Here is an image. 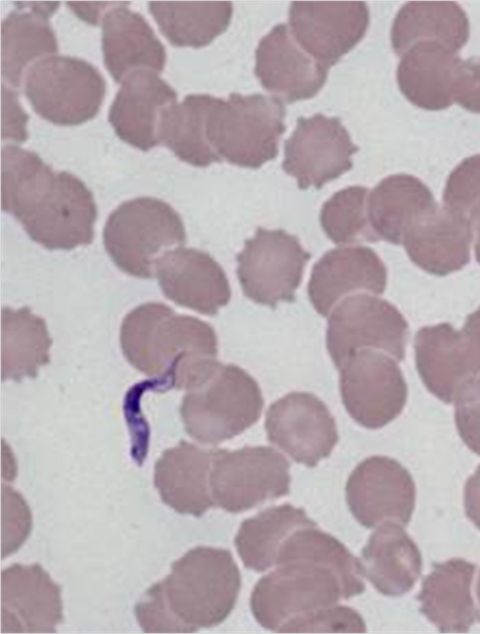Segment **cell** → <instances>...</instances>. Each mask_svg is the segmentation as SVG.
Segmentation results:
<instances>
[{"label": "cell", "mask_w": 480, "mask_h": 634, "mask_svg": "<svg viewBox=\"0 0 480 634\" xmlns=\"http://www.w3.org/2000/svg\"><path fill=\"white\" fill-rule=\"evenodd\" d=\"M1 205L47 249L71 250L93 240L97 208L91 191L75 175L55 172L15 145L1 151Z\"/></svg>", "instance_id": "6da1fadb"}, {"label": "cell", "mask_w": 480, "mask_h": 634, "mask_svg": "<svg viewBox=\"0 0 480 634\" xmlns=\"http://www.w3.org/2000/svg\"><path fill=\"white\" fill-rule=\"evenodd\" d=\"M241 587L230 551L199 546L176 560L169 575L153 585L170 620L172 633L193 632L223 622Z\"/></svg>", "instance_id": "7a4b0ae2"}, {"label": "cell", "mask_w": 480, "mask_h": 634, "mask_svg": "<svg viewBox=\"0 0 480 634\" xmlns=\"http://www.w3.org/2000/svg\"><path fill=\"white\" fill-rule=\"evenodd\" d=\"M120 344L128 362L147 375L168 376L188 361L216 358L218 351L209 324L158 302L142 304L125 316Z\"/></svg>", "instance_id": "3957f363"}, {"label": "cell", "mask_w": 480, "mask_h": 634, "mask_svg": "<svg viewBox=\"0 0 480 634\" xmlns=\"http://www.w3.org/2000/svg\"><path fill=\"white\" fill-rule=\"evenodd\" d=\"M284 118L285 108L276 97L231 93L227 100L214 99L206 137L219 157L256 169L276 157Z\"/></svg>", "instance_id": "277c9868"}, {"label": "cell", "mask_w": 480, "mask_h": 634, "mask_svg": "<svg viewBox=\"0 0 480 634\" xmlns=\"http://www.w3.org/2000/svg\"><path fill=\"white\" fill-rule=\"evenodd\" d=\"M263 404L261 390L247 372L218 362L206 379L187 390L180 414L192 438L217 444L252 426Z\"/></svg>", "instance_id": "5b68a950"}, {"label": "cell", "mask_w": 480, "mask_h": 634, "mask_svg": "<svg viewBox=\"0 0 480 634\" xmlns=\"http://www.w3.org/2000/svg\"><path fill=\"white\" fill-rule=\"evenodd\" d=\"M263 576L250 599L251 611L265 629L279 631L291 620L337 604L344 589L337 571L309 558H291Z\"/></svg>", "instance_id": "8992f818"}, {"label": "cell", "mask_w": 480, "mask_h": 634, "mask_svg": "<svg viewBox=\"0 0 480 634\" xmlns=\"http://www.w3.org/2000/svg\"><path fill=\"white\" fill-rule=\"evenodd\" d=\"M186 241L180 215L168 203L138 197L119 205L108 217L103 243L115 265L138 278H151L156 255Z\"/></svg>", "instance_id": "52a82bcc"}, {"label": "cell", "mask_w": 480, "mask_h": 634, "mask_svg": "<svg viewBox=\"0 0 480 634\" xmlns=\"http://www.w3.org/2000/svg\"><path fill=\"white\" fill-rule=\"evenodd\" d=\"M25 94L43 119L62 126L79 125L99 111L105 81L90 63L69 56H50L31 65Z\"/></svg>", "instance_id": "ba28073f"}, {"label": "cell", "mask_w": 480, "mask_h": 634, "mask_svg": "<svg viewBox=\"0 0 480 634\" xmlns=\"http://www.w3.org/2000/svg\"><path fill=\"white\" fill-rule=\"evenodd\" d=\"M290 464L275 449L212 450L209 487L214 504L239 513L290 491Z\"/></svg>", "instance_id": "9c48e42d"}, {"label": "cell", "mask_w": 480, "mask_h": 634, "mask_svg": "<svg viewBox=\"0 0 480 634\" xmlns=\"http://www.w3.org/2000/svg\"><path fill=\"white\" fill-rule=\"evenodd\" d=\"M310 254L284 230L257 228L237 255V275L249 299L275 307L295 298Z\"/></svg>", "instance_id": "30bf717a"}, {"label": "cell", "mask_w": 480, "mask_h": 634, "mask_svg": "<svg viewBox=\"0 0 480 634\" xmlns=\"http://www.w3.org/2000/svg\"><path fill=\"white\" fill-rule=\"evenodd\" d=\"M408 325L389 302L367 294L346 297L331 313L327 328V349L336 365L356 351L381 349L402 360Z\"/></svg>", "instance_id": "8fae6325"}, {"label": "cell", "mask_w": 480, "mask_h": 634, "mask_svg": "<svg viewBox=\"0 0 480 634\" xmlns=\"http://www.w3.org/2000/svg\"><path fill=\"white\" fill-rule=\"evenodd\" d=\"M340 369L342 401L357 423L378 429L401 413L407 386L400 368L390 357L369 348L360 349Z\"/></svg>", "instance_id": "7c38bea8"}, {"label": "cell", "mask_w": 480, "mask_h": 634, "mask_svg": "<svg viewBox=\"0 0 480 634\" xmlns=\"http://www.w3.org/2000/svg\"><path fill=\"white\" fill-rule=\"evenodd\" d=\"M289 24L297 44L330 67L363 38L369 10L363 1H293Z\"/></svg>", "instance_id": "4fadbf2b"}, {"label": "cell", "mask_w": 480, "mask_h": 634, "mask_svg": "<svg viewBox=\"0 0 480 634\" xmlns=\"http://www.w3.org/2000/svg\"><path fill=\"white\" fill-rule=\"evenodd\" d=\"M357 150L338 117H300L285 142L282 167L300 189L321 188L352 168L351 156Z\"/></svg>", "instance_id": "5bb4252c"}, {"label": "cell", "mask_w": 480, "mask_h": 634, "mask_svg": "<svg viewBox=\"0 0 480 634\" xmlns=\"http://www.w3.org/2000/svg\"><path fill=\"white\" fill-rule=\"evenodd\" d=\"M346 500L356 520L367 528L392 521L406 525L415 505V485L396 460L372 456L350 474Z\"/></svg>", "instance_id": "9a60e30c"}, {"label": "cell", "mask_w": 480, "mask_h": 634, "mask_svg": "<svg viewBox=\"0 0 480 634\" xmlns=\"http://www.w3.org/2000/svg\"><path fill=\"white\" fill-rule=\"evenodd\" d=\"M265 429L271 443L309 467L329 456L338 441L328 408L307 392H292L271 404Z\"/></svg>", "instance_id": "2e32d148"}, {"label": "cell", "mask_w": 480, "mask_h": 634, "mask_svg": "<svg viewBox=\"0 0 480 634\" xmlns=\"http://www.w3.org/2000/svg\"><path fill=\"white\" fill-rule=\"evenodd\" d=\"M63 620L61 588L38 564L1 574V632L50 633Z\"/></svg>", "instance_id": "e0dca14e"}, {"label": "cell", "mask_w": 480, "mask_h": 634, "mask_svg": "<svg viewBox=\"0 0 480 634\" xmlns=\"http://www.w3.org/2000/svg\"><path fill=\"white\" fill-rule=\"evenodd\" d=\"M163 294L174 303L205 315H215L231 297L221 266L206 252L178 247L154 262Z\"/></svg>", "instance_id": "ac0fdd59"}, {"label": "cell", "mask_w": 480, "mask_h": 634, "mask_svg": "<svg viewBox=\"0 0 480 634\" xmlns=\"http://www.w3.org/2000/svg\"><path fill=\"white\" fill-rule=\"evenodd\" d=\"M415 356L425 386L447 403L480 376V361L467 336L447 323L418 331Z\"/></svg>", "instance_id": "d6986e66"}, {"label": "cell", "mask_w": 480, "mask_h": 634, "mask_svg": "<svg viewBox=\"0 0 480 634\" xmlns=\"http://www.w3.org/2000/svg\"><path fill=\"white\" fill-rule=\"evenodd\" d=\"M255 75L264 89L280 101L314 97L323 87L328 68L308 55L279 24L266 34L256 49Z\"/></svg>", "instance_id": "ffe728a7"}, {"label": "cell", "mask_w": 480, "mask_h": 634, "mask_svg": "<svg viewBox=\"0 0 480 634\" xmlns=\"http://www.w3.org/2000/svg\"><path fill=\"white\" fill-rule=\"evenodd\" d=\"M177 94L151 70H137L123 81L110 107L108 120L117 136L142 151L158 145L160 114L176 102Z\"/></svg>", "instance_id": "44dd1931"}, {"label": "cell", "mask_w": 480, "mask_h": 634, "mask_svg": "<svg viewBox=\"0 0 480 634\" xmlns=\"http://www.w3.org/2000/svg\"><path fill=\"white\" fill-rule=\"evenodd\" d=\"M386 286V268L377 254L363 246L327 252L313 267L308 294L315 310L327 316L347 293L367 290L381 294Z\"/></svg>", "instance_id": "7402d4cb"}, {"label": "cell", "mask_w": 480, "mask_h": 634, "mask_svg": "<svg viewBox=\"0 0 480 634\" xmlns=\"http://www.w3.org/2000/svg\"><path fill=\"white\" fill-rule=\"evenodd\" d=\"M122 4L102 18L104 63L119 83L137 70L161 72L166 61L165 48L145 18Z\"/></svg>", "instance_id": "603a6c76"}, {"label": "cell", "mask_w": 480, "mask_h": 634, "mask_svg": "<svg viewBox=\"0 0 480 634\" xmlns=\"http://www.w3.org/2000/svg\"><path fill=\"white\" fill-rule=\"evenodd\" d=\"M472 239L468 217L447 206H437L406 233L402 243L419 267L446 275L468 262Z\"/></svg>", "instance_id": "cb8c5ba5"}, {"label": "cell", "mask_w": 480, "mask_h": 634, "mask_svg": "<svg viewBox=\"0 0 480 634\" xmlns=\"http://www.w3.org/2000/svg\"><path fill=\"white\" fill-rule=\"evenodd\" d=\"M212 450L181 441L157 460L154 484L162 501L181 514L202 516L214 505L209 490Z\"/></svg>", "instance_id": "d4e9b609"}, {"label": "cell", "mask_w": 480, "mask_h": 634, "mask_svg": "<svg viewBox=\"0 0 480 634\" xmlns=\"http://www.w3.org/2000/svg\"><path fill=\"white\" fill-rule=\"evenodd\" d=\"M17 11L11 12L1 27V73L13 87H19L23 72L37 58L58 50L49 17L59 2H15Z\"/></svg>", "instance_id": "484cf974"}, {"label": "cell", "mask_w": 480, "mask_h": 634, "mask_svg": "<svg viewBox=\"0 0 480 634\" xmlns=\"http://www.w3.org/2000/svg\"><path fill=\"white\" fill-rule=\"evenodd\" d=\"M475 565L460 558L436 564L423 581L422 613L441 632H465L480 620L471 584Z\"/></svg>", "instance_id": "4316f807"}, {"label": "cell", "mask_w": 480, "mask_h": 634, "mask_svg": "<svg viewBox=\"0 0 480 634\" xmlns=\"http://www.w3.org/2000/svg\"><path fill=\"white\" fill-rule=\"evenodd\" d=\"M363 575L382 594L408 592L421 573V555L399 523L386 521L370 536L362 550Z\"/></svg>", "instance_id": "83f0119b"}, {"label": "cell", "mask_w": 480, "mask_h": 634, "mask_svg": "<svg viewBox=\"0 0 480 634\" xmlns=\"http://www.w3.org/2000/svg\"><path fill=\"white\" fill-rule=\"evenodd\" d=\"M436 207L432 193L419 179L397 174L383 179L370 193L367 215L378 238L400 244Z\"/></svg>", "instance_id": "f1b7e54d"}, {"label": "cell", "mask_w": 480, "mask_h": 634, "mask_svg": "<svg viewBox=\"0 0 480 634\" xmlns=\"http://www.w3.org/2000/svg\"><path fill=\"white\" fill-rule=\"evenodd\" d=\"M435 42H418L401 57L397 82L403 95L426 110L452 105V83L460 59Z\"/></svg>", "instance_id": "f546056e"}, {"label": "cell", "mask_w": 480, "mask_h": 634, "mask_svg": "<svg viewBox=\"0 0 480 634\" xmlns=\"http://www.w3.org/2000/svg\"><path fill=\"white\" fill-rule=\"evenodd\" d=\"M468 37V18L452 1L408 2L397 13L391 30L392 47L399 56L418 42H435L456 53Z\"/></svg>", "instance_id": "4dcf8cb0"}, {"label": "cell", "mask_w": 480, "mask_h": 634, "mask_svg": "<svg viewBox=\"0 0 480 634\" xmlns=\"http://www.w3.org/2000/svg\"><path fill=\"white\" fill-rule=\"evenodd\" d=\"M149 11L174 46L200 48L226 31L232 17L230 1H150Z\"/></svg>", "instance_id": "1f68e13d"}, {"label": "cell", "mask_w": 480, "mask_h": 634, "mask_svg": "<svg viewBox=\"0 0 480 634\" xmlns=\"http://www.w3.org/2000/svg\"><path fill=\"white\" fill-rule=\"evenodd\" d=\"M52 340L43 318L30 308H3L1 312L2 380L35 377L49 362Z\"/></svg>", "instance_id": "d6a6232c"}, {"label": "cell", "mask_w": 480, "mask_h": 634, "mask_svg": "<svg viewBox=\"0 0 480 634\" xmlns=\"http://www.w3.org/2000/svg\"><path fill=\"white\" fill-rule=\"evenodd\" d=\"M214 99L207 94H190L181 103L167 106L160 114L159 142L190 165L206 167L221 161L206 137L207 116Z\"/></svg>", "instance_id": "836d02e7"}, {"label": "cell", "mask_w": 480, "mask_h": 634, "mask_svg": "<svg viewBox=\"0 0 480 634\" xmlns=\"http://www.w3.org/2000/svg\"><path fill=\"white\" fill-rule=\"evenodd\" d=\"M315 525L302 508L275 506L243 521L235 545L245 567L262 572L276 564L280 547L291 533Z\"/></svg>", "instance_id": "e575fe53"}, {"label": "cell", "mask_w": 480, "mask_h": 634, "mask_svg": "<svg viewBox=\"0 0 480 634\" xmlns=\"http://www.w3.org/2000/svg\"><path fill=\"white\" fill-rule=\"evenodd\" d=\"M297 557L313 559L332 566L341 578L344 599L361 594L365 589L361 561L340 541L315 526L301 527L291 533L280 547L276 564Z\"/></svg>", "instance_id": "d590c367"}, {"label": "cell", "mask_w": 480, "mask_h": 634, "mask_svg": "<svg viewBox=\"0 0 480 634\" xmlns=\"http://www.w3.org/2000/svg\"><path fill=\"white\" fill-rule=\"evenodd\" d=\"M367 200V188L350 186L323 204L321 226L334 243L343 245L379 239L368 220Z\"/></svg>", "instance_id": "8d00e7d4"}, {"label": "cell", "mask_w": 480, "mask_h": 634, "mask_svg": "<svg viewBox=\"0 0 480 634\" xmlns=\"http://www.w3.org/2000/svg\"><path fill=\"white\" fill-rule=\"evenodd\" d=\"M365 631L364 620L355 610L335 604L295 618L283 625L278 632L363 633Z\"/></svg>", "instance_id": "74e56055"}, {"label": "cell", "mask_w": 480, "mask_h": 634, "mask_svg": "<svg viewBox=\"0 0 480 634\" xmlns=\"http://www.w3.org/2000/svg\"><path fill=\"white\" fill-rule=\"evenodd\" d=\"M444 203L466 217L480 205V154L465 159L450 174Z\"/></svg>", "instance_id": "f35d334b"}, {"label": "cell", "mask_w": 480, "mask_h": 634, "mask_svg": "<svg viewBox=\"0 0 480 634\" xmlns=\"http://www.w3.org/2000/svg\"><path fill=\"white\" fill-rule=\"evenodd\" d=\"M455 420L465 444L480 455V380L469 383L455 399Z\"/></svg>", "instance_id": "ab89813d"}, {"label": "cell", "mask_w": 480, "mask_h": 634, "mask_svg": "<svg viewBox=\"0 0 480 634\" xmlns=\"http://www.w3.org/2000/svg\"><path fill=\"white\" fill-rule=\"evenodd\" d=\"M452 100L470 112L480 113V57L460 60L453 78Z\"/></svg>", "instance_id": "60d3db41"}, {"label": "cell", "mask_w": 480, "mask_h": 634, "mask_svg": "<svg viewBox=\"0 0 480 634\" xmlns=\"http://www.w3.org/2000/svg\"><path fill=\"white\" fill-rule=\"evenodd\" d=\"M27 121L28 115L19 105L17 94L2 84V139L25 141Z\"/></svg>", "instance_id": "b9f144b4"}, {"label": "cell", "mask_w": 480, "mask_h": 634, "mask_svg": "<svg viewBox=\"0 0 480 634\" xmlns=\"http://www.w3.org/2000/svg\"><path fill=\"white\" fill-rule=\"evenodd\" d=\"M123 2H83L69 1V8L83 21L89 24H98L100 16L105 15L110 9L121 5Z\"/></svg>", "instance_id": "7bdbcfd3"}, {"label": "cell", "mask_w": 480, "mask_h": 634, "mask_svg": "<svg viewBox=\"0 0 480 634\" xmlns=\"http://www.w3.org/2000/svg\"><path fill=\"white\" fill-rule=\"evenodd\" d=\"M464 502L467 516L480 529V465L466 483Z\"/></svg>", "instance_id": "ee69618b"}, {"label": "cell", "mask_w": 480, "mask_h": 634, "mask_svg": "<svg viewBox=\"0 0 480 634\" xmlns=\"http://www.w3.org/2000/svg\"><path fill=\"white\" fill-rule=\"evenodd\" d=\"M463 332L480 361V307L467 318Z\"/></svg>", "instance_id": "f6af8a7d"}, {"label": "cell", "mask_w": 480, "mask_h": 634, "mask_svg": "<svg viewBox=\"0 0 480 634\" xmlns=\"http://www.w3.org/2000/svg\"><path fill=\"white\" fill-rule=\"evenodd\" d=\"M468 219L472 227L473 237L475 238L476 257L480 262V205L469 214Z\"/></svg>", "instance_id": "bcb514c9"}, {"label": "cell", "mask_w": 480, "mask_h": 634, "mask_svg": "<svg viewBox=\"0 0 480 634\" xmlns=\"http://www.w3.org/2000/svg\"><path fill=\"white\" fill-rule=\"evenodd\" d=\"M477 595H478V599L480 601V575H479L478 584H477Z\"/></svg>", "instance_id": "7dc6e473"}]
</instances>
